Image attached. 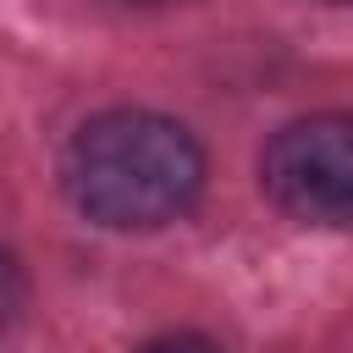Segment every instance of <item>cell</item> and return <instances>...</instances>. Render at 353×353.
<instances>
[{
  "mask_svg": "<svg viewBox=\"0 0 353 353\" xmlns=\"http://www.w3.org/2000/svg\"><path fill=\"white\" fill-rule=\"evenodd\" d=\"M265 199L325 232L353 226V110H309L281 121L259 149Z\"/></svg>",
  "mask_w": 353,
  "mask_h": 353,
  "instance_id": "2",
  "label": "cell"
},
{
  "mask_svg": "<svg viewBox=\"0 0 353 353\" xmlns=\"http://www.w3.org/2000/svg\"><path fill=\"white\" fill-rule=\"evenodd\" d=\"M22 309H28V276H22L17 254L0 248V336L22 320Z\"/></svg>",
  "mask_w": 353,
  "mask_h": 353,
  "instance_id": "3",
  "label": "cell"
},
{
  "mask_svg": "<svg viewBox=\"0 0 353 353\" xmlns=\"http://www.w3.org/2000/svg\"><path fill=\"white\" fill-rule=\"evenodd\" d=\"M127 6H182V0H127Z\"/></svg>",
  "mask_w": 353,
  "mask_h": 353,
  "instance_id": "5",
  "label": "cell"
},
{
  "mask_svg": "<svg viewBox=\"0 0 353 353\" xmlns=\"http://www.w3.org/2000/svg\"><path fill=\"white\" fill-rule=\"evenodd\" d=\"M61 188L94 226L160 232L199 204L204 149L165 110L110 105L72 132L61 154Z\"/></svg>",
  "mask_w": 353,
  "mask_h": 353,
  "instance_id": "1",
  "label": "cell"
},
{
  "mask_svg": "<svg viewBox=\"0 0 353 353\" xmlns=\"http://www.w3.org/2000/svg\"><path fill=\"white\" fill-rule=\"evenodd\" d=\"M138 353H221V347L199 331H165V336H149Z\"/></svg>",
  "mask_w": 353,
  "mask_h": 353,
  "instance_id": "4",
  "label": "cell"
},
{
  "mask_svg": "<svg viewBox=\"0 0 353 353\" xmlns=\"http://www.w3.org/2000/svg\"><path fill=\"white\" fill-rule=\"evenodd\" d=\"M320 6H353V0H320Z\"/></svg>",
  "mask_w": 353,
  "mask_h": 353,
  "instance_id": "6",
  "label": "cell"
}]
</instances>
